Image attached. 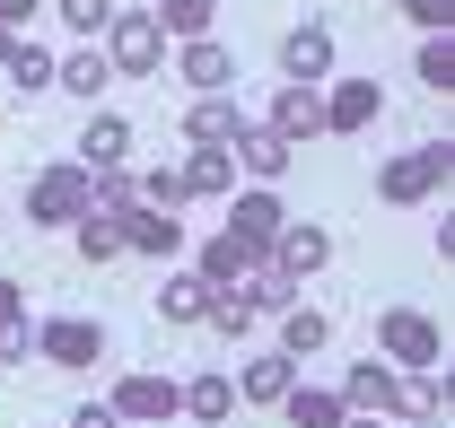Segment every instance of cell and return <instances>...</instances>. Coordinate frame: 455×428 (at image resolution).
I'll list each match as a JSON object with an SVG mask.
<instances>
[{"label": "cell", "mask_w": 455, "mask_h": 428, "mask_svg": "<svg viewBox=\"0 0 455 428\" xmlns=\"http://www.w3.org/2000/svg\"><path fill=\"white\" fill-rule=\"evenodd\" d=\"M97 53H106L114 79H149V70L167 61V36H158V18H149V9H114L106 36H97Z\"/></svg>", "instance_id": "cell-3"}, {"label": "cell", "mask_w": 455, "mask_h": 428, "mask_svg": "<svg viewBox=\"0 0 455 428\" xmlns=\"http://www.w3.org/2000/svg\"><path fill=\"white\" fill-rule=\"evenodd\" d=\"M70 428H123V420H114L106 402H79V411H70Z\"/></svg>", "instance_id": "cell-37"}, {"label": "cell", "mask_w": 455, "mask_h": 428, "mask_svg": "<svg viewBox=\"0 0 455 428\" xmlns=\"http://www.w3.org/2000/svg\"><path fill=\"white\" fill-rule=\"evenodd\" d=\"M333 393H341V411H359V420H403V376L386 359H359Z\"/></svg>", "instance_id": "cell-8"}, {"label": "cell", "mask_w": 455, "mask_h": 428, "mask_svg": "<svg viewBox=\"0 0 455 428\" xmlns=\"http://www.w3.org/2000/svg\"><path fill=\"white\" fill-rule=\"evenodd\" d=\"M106 53H97V44H70V53H53V88H70V97H79V106L97 114V97H106Z\"/></svg>", "instance_id": "cell-18"}, {"label": "cell", "mask_w": 455, "mask_h": 428, "mask_svg": "<svg viewBox=\"0 0 455 428\" xmlns=\"http://www.w3.org/2000/svg\"><path fill=\"white\" fill-rule=\"evenodd\" d=\"M272 271H289L298 289H307V271H324L333 263V227H315V218H289L281 236H272V254H263Z\"/></svg>", "instance_id": "cell-10"}, {"label": "cell", "mask_w": 455, "mask_h": 428, "mask_svg": "<svg viewBox=\"0 0 455 428\" xmlns=\"http://www.w3.org/2000/svg\"><path fill=\"white\" fill-rule=\"evenodd\" d=\"M411 79L447 97V88H455V36H420V61H411Z\"/></svg>", "instance_id": "cell-30"}, {"label": "cell", "mask_w": 455, "mask_h": 428, "mask_svg": "<svg viewBox=\"0 0 455 428\" xmlns=\"http://www.w3.org/2000/svg\"><path fill=\"white\" fill-rule=\"evenodd\" d=\"M70 166H88V175L132 166V123H123V114H88V123H79V140H70Z\"/></svg>", "instance_id": "cell-14"}, {"label": "cell", "mask_w": 455, "mask_h": 428, "mask_svg": "<svg viewBox=\"0 0 455 428\" xmlns=\"http://www.w3.org/2000/svg\"><path fill=\"white\" fill-rule=\"evenodd\" d=\"M27 350L44 368H97L106 359V323L97 315H44V323H27Z\"/></svg>", "instance_id": "cell-4"}, {"label": "cell", "mask_w": 455, "mask_h": 428, "mask_svg": "<svg viewBox=\"0 0 455 428\" xmlns=\"http://www.w3.org/2000/svg\"><path fill=\"white\" fill-rule=\"evenodd\" d=\"M175 411L202 420V428H228V420H236V376L211 368V376H193V384H175Z\"/></svg>", "instance_id": "cell-16"}, {"label": "cell", "mask_w": 455, "mask_h": 428, "mask_svg": "<svg viewBox=\"0 0 455 428\" xmlns=\"http://www.w3.org/2000/svg\"><path fill=\"white\" fill-rule=\"evenodd\" d=\"M228 158H236V175H254V184H281V175H289V158H298V149H289L281 131H263V123H245V131L228 140Z\"/></svg>", "instance_id": "cell-15"}, {"label": "cell", "mask_w": 455, "mask_h": 428, "mask_svg": "<svg viewBox=\"0 0 455 428\" xmlns=\"http://www.w3.org/2000/svg\"><path fill=\"white\" fill-rule=\"evenodd\" d=\"M175 79L193 97H228L236 88V53H228L220 36H193V44H175Z\"/></svg>", "instance_id": "cell-11"}, {"label": "cell", "mask_w": 455, "mask_h": 428, "mask_svg": "<svg viewBox=\"0 0 455 428\" xmlns=\"http://www.w3.org/2000/svg\"><path fill=\"white\" fill-rule=\"evenodd\" d=\"M149 18H158V36H175V44H193V36H211V18H220V0H158Z\"/></svg>", "instance_id": "cell-27"}, {"label": "cell", "mask_w": 455, "mask_h": 428, "mask_svg": "<svg viewBox=\"0 0 455 428\" xmlns=\"http://www.w3.org/2000/svg\"><path fill=\"white\" fill-rule=\"evenodd\" d=\"M281 79H307V88L333 79V27H324V18H307V27L281 36Z\"/></svg>", "instance_id": "cell-12"}, {"label": "cell", "mask_w": 455, "mask_h": 428, "mask_svg": "<svg viewBox=\"0 0 455 428\" xmlns=\"http://www.w3.org/2000/svg\"><path fill=\"white\" fill-rule=\"evenodd\" d=\"M263 131H281L289 149L324 140V88H307V79H281V97H272V114H263Z\"/></svg>", "instance_id": "cell-9"}, {"label": "cell", "mask_w": 455, "mask_h": 428, "mask_svg": "<svg viewBox=\"0 0 455 428\" xmlns=\"http://www.w3.org/2000/svg\"><path fill=\"white\" fill-rule=\"evenodd\" d=\"M0 70H9V88H18V97H44V88H53V53H44V44H27V36L9 44Z\"/></svg>", "instance_id": "cell-28"}, {"label": "cell", "mask_w": 455, "mask_h": 428, "mask_svg": "<svg viewBox=\"0 0 455 428\" xmlns=\"http://www.w3.org/2000/svg\"><path fill=\"white\" fill-rule=\"evenodd\" d=\"M97 210V202H88V166H44V175H36V184H27V218H36V227H79V218Z\"/></svg>", "instance_id": "cell-5"}, {"label": "cell", "mask_w": 455, "mask_h": 428, "mask_svg": "<svg viewBox=\"0 0 455 428\" xmlns=\"http://www.w3.org/2000/svg\"><path fill=\"white\" fill-rule=\"evenodd\" d=\"M236 131H245V106L236 97H193V114H184V140L193 149H228Z\"/></svg>", "instance_id": "cell-19"}, {"label": "cell", "mask_w": 455, "mask_h": 428, "mask_svg": "<svg viewBox=\"0 0 455 428\" xmlns=\"http://www.w3.org/2000/svg\"><path fill=\"white\" fill-rule=\"evenodd\" d=\"M377 114H386V88L377 79H333L324 88V131H368Z\"/></svg>", "instance_id": "cell-17"}, {"label": "cell", "mask_w": 455, "mask_h": 428, "mask_svg": "<svg viewBox=\"0 0 455 428\" xmlns=\"http://www.w3.org/2000/svg\"><path fill=\"white\" fill-rule=\"evenodd\" d=\"M281 420H289V428H341L350 411H341L333 384H307V376H298V384L281 393Z\"/></svg>", "instance_id": "cell-22"}, {"label": "cell", "mask_w": 455, "mask_h": 428, "mask_svg": "<svg viewBox=\"0 0 455 428\" xmlns=\"http://www.w3.org/2000/svg\"><path fill=\"white\" fill-rule=\"evenodd\" d=\"M211 332H228V341H245V332H254V306H245V297H236V289H211Z\"/></svg>", "instance_id": "cell-32"}, {"label": "cell", "mask_w": 455, "mask_h": 428, "mask_svg": "<svg viewBox=\"0 0 455 428\" xmlns=\"http://www.w3.org/2000/svg\"><path fill=\"white\" fill-rule=\"evenodd\" d=\"M324 341H333V323L315 315V306H281V359H298V368H307Z\"/></svg>", "instance_id": "cell-26"}, {"label": "cell", "mask_w": 455, "mask_h": 428, "mask_svg": "<svg viewBox=\"0 0 455 428\" xmlns=\"http://www.w3.org/2000/svg\"><path fill=\"white\" fill-rule=\"evenodd\" d=\"M368 359H386L395 376H429V368H447V332H438V315H420V306H386Z\"/></svg>", "instance_id": "cell-1"}, {"label": "cell", "mask_w": 455, "mask_h": 428, "mask_svg": "<svg viewBox=\"0 0 455 428\" xmlns=\"http://www.w3.org/2000/svg\"><path fill=\"white\" fill-rule=\"evenodd\" d=\"M289 227V202L272 184H245V193H228V236L236 245H254V254H272V236Z\"/></svg>", "instance_id": "cell-7"}, {"label": "cell", "mask_w": 455, "mask_h": 428, "mask_svg": "<svg viewBox=\"0 0 455 428\" xmlns=\"http://www.w3.org/2000/svg\"><path fill=\"white\" fill-rule=\"evenodd\" d=\"M193 271H202L211 289H236V280H254V271H263V254H254V245H236V236L220 227V236L202 245V263H193Z\"/></svg>", "instance_id": "cell-23"}, {"label": "cell", "mask_w": 455, "mask_h": 428, "mask_svg": "<svg viewBox=\"0 0 455 428\" xmlns=\"http://www.w3.org/2000/svg\"><path fill=\"white\" fill-rule=\"evenodd\" d=\"M289 384H298V359H281V350H272V359H245V368H236V402H263V411H281Z\"/></svg>", "instance_id": "cell-20"}, {"label": "cell", "mask_w": 455, "mask_h": 428, "mask_svg": "<svg viewBox=\"0 0 455 428\" xmlns=\"http://www.w3.org/2000/svg\"><path fill=\"white\" fill-rule=\"evenodd\" d=\"M0 332H27V297H18V280L0 271Z\"/></svg>", "instance_id": "cell-35"}, {"label": "cell", "mask_w": 455, "mask_h": 428, "mask_svg": "<svg viewBox=\"0 0 455 428\" xmlns=\"http://www.w3.org/2000/svg\"><path fill=\"white\" fill-rule=\"evenodd\" d=\"M341 428H386V420H359V411H350V420H341Z\"/></svg>", "instance_id": "cell-39"}, {"label": "cell", "mask_w": 455, "mask_h": 428, "mask_svg": "<svg viewBox=\"0 0 455 428\" xmlns=\"http://www.w3.org/2000/svg\"><path fill=\"white\" fill-rule=\"evenodd\" d=\"M403 18H411L420 36H455V0H403Z\"/></svg>", "instance_id": "cell-34"}, {"label": "cell", "mask_w": 455, "mask_h": 428, "mask_svg": "<svg viewBox=\"0 0 455 428\" xmlns=\"http://www.w3.org/2000/svg\"><path fill=\"white\" fill-rule=\"evenodd\" d=\"M411 428H447V411H429V420H411Z\"/></svg>", "instance_id": "cell-38"}, {"label": "cell", "mask_w": 455, "mask_h": 428, "mask_svg": "<svg viewBox=\"0 0 455 428\" xmlns=\"http://www.w3.org/2000/svg\"><path fill=\"white\" fill-rule=\"evenodd\" d=\"M236 297H245V306H254V315H281V306H298V280H289V271H254V280H236Z\"/></svg>", "instance_id": "cell-29"}, {"label": "cell", "mask_w": 455, "mask_h": 428, "mask_svg": "<svg viewBox=\"0 0 455 428\" xmlns=\"http://www.w3.org/2000/svg\"><path fill=\"white\" fill-rule=\"evenodd\" d=\"M106 411H114V420H123V428H167V420H175V376H149V368L114 376Z\"/></svg>", "instance_id": "cell-6"}, {"label": "cell", "mask_w": 455, "mask_h": 428, "mask_svg": "<svg viewBox=\"0 0 455 428\" xmlns=\"http://www.w3.org/2000/svg\"><path fill=\"white\" fill-rule=\"evenodd\" d=\"M9 44H18V36H9V27H0V61H9Z\"/></svg>", "instance_id": "cell-40"}, {"label": "cell", "mask_w": 455, "mask_h": 428, "mask_svg": "<svg viewBox=\"0 0 455 428\" xmlns=\"http://www.w3.org/2000/svg\"><path fill=\"white\" fill-rule=\"evenodd\" d=\"M140 202H149V210H184V175H175V166H149V175H140Z\"/></svg>", "instance_id": "cell-33"}, {"label": "cell", "mask_w": 455, "mask_h": 428, "mask_svg": "<svg viewBox=\"0 0 455 428\" xmlns=\"http://www.w3.org/2000/svg\"><path fill=\"white\" fill-rule=\"evenodd\" d=\"M70 245H79V263L97 271V263H123V218L114 210H88L79 227H70Z\"/></svg>", "instance_id": "cell-25"}, {"label": "cell", "mask_w": 455, "mask_h": 428, "mask_svg": "<svg viewBox=\"0 0 455 428\" xmlns=\"http://www.w3.org/2000/svg\"><path fill=\"white\" fill-rule=\"evenodd\" d=\"M175 175H184V202H228V193H236V158H228V149H193Z\"/></svg>", "instance_id": "cell-21"}, {"label": "cell", "mask_w": 455, "mask_h": 428, "mask_svg": "<svg viewBox=\"0 0 455 428\" xmlns=\"http://www.w3.org/2000/svg\"><path fill=\"white\" fill-rule=\"evenodd\" d=\"M447 175H455V140H420V149H403V158L377 166V193H386L395 210H420Z\"/></svg>", "instance_id": "cell-2"}, {"label": "cell", "mask_w": 455, "mask_h": 428, "mask_svg": "<svg viewBox=\"0 0 455 428\" xmlns=\"http://www.w3.org/2000/svg\"><path fill=\"white\" fill-rule=\"evenodd\" d=\"M53 18L79 36V44H97V36H106V18H114V0H53Z\"/></svg>", "instance_id": "cell-31"}, {"label": "cell", "mask_w": 455, "mask_h": 428, "mask_svg": "<svg viewBox=\"0 0 455 428\" xmlns=\"http://www.w3.org/2000/svg\"><path fill=\"white\" fill-rule=\"evenodd\" d=\"M123 254H149V263H184V218H167V210H123Z\"/></svg>", "instance_id": "cell-13"}, {"label": "cell", "mask_w": 455, "mask_h": 428, "mask_svg": "<svg viewBox=\"0 0 455 428\" xmlns=\"http://www.w3.org/2000/svg\"><path fill=\"white\" fill-rule=\"evenodd\" d=\"M211 315V280L202 271H167V289H158V323H202Z\"/></svg>", "instance_id": "cell-24"}, {"label": "cell", "mask_w": 455, "mask_h": 428, "mask_svg": "<svg viewBox=\"0 0 455 428\" xmlns=\"http://www.w3.org/2000/svg\"><path fill=\"white\" fill-rule=\"evenodd\" d=\"M44 9H53V0H0V27H9V36H27V18H44Z\"/></svg>", "instance_id": "cell-36"}]
</instances>
